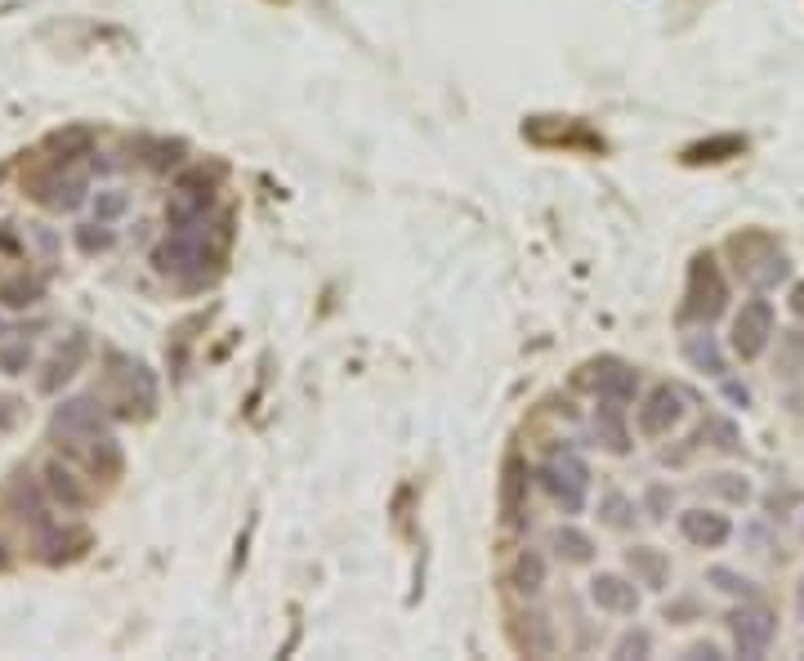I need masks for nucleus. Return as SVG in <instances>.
I'll list each match as a JSON object with an SVG mask.
<instances>
[{
  "mask_svg": "<svg viewBox=\"0 0 804 661\" xmlns=\"http://www.w3.org/2000/svg\"><path fill=\"white\" fill-rule=\"evenodd\" d=\"M536 487L554 501V510L572 519L590 501V465L577 456V447H563V452H554L550 461L536 469Z\"/></svg>",
  "mask_w": 804,
  "mask_h": 661,
  "instance_id": "f257e3e1",
  "label": "nucleus"
},
{
  "mask_svg": "<svg viewBox=\"0 0 804 661\" xmlns=\"http://www.w3.org/2000/svg\"><path fill=\"white\" fill-rule=\"evenodd\" d=\"M724 309H729V282H724L715 255H697L693 268H688V291H684V304H679V322L711 327Z\"/></svg>",
  "mask_w": 804,
  "mask_h": 661,
  "instance_id": "f03ea898",
  "label": "nucleus"
},
{
  "mask_svg": "<svg viewBox=\"0 0 804 661\" xmlns=\"http://www.w3.org/2000/svg\"><path fill=\"white\" fill-rule=\"evenodd\" d=\"M577 389H586L590 398H612V402H626L630 407V402H639V394H644V380H639V371L630 367V362L595 358L577 371Z\"/></svg>",
  "mask_w": 804,
  "mask_h": 661,
  "instance_id": "7ed1b4c3",
  "label": "nucleus"
},
{
  "mask_svg": "<svg viewBox=\"0 0 804 661\" xmlns=\"http://www.w3.org/2000/svg\"><path fill=\"white\" fill-rule=\"evenodd\" d=\"M773 331H778V313H773V300H764V291H755L751 300H742V309H737V318H733V353H737L742 362L764 358V349H769Z\"/></svg>",
  "mask_w": 804,
  "mask_h": 661,
  "instance_id": "20e7f679",
  "label": "nucleus"
},
{
  "mask_svg": "<svg viewBox=\"0 0 804 661\" xmlns=\"http://www.w3.org/2000/svg\"><path fill=\"white\" fill-rule=\"evenodd\" d=\"M688 402H693L688 389H679V385H653L644 398L635 402L639 434H644V438H666L670 429L688 416Z\"/></svg>",
  "mask_w": 804,
  "mask_h": 661,
  "instance_id": "39448f33",
  "label": "nucleus"
},
{
  "mask_svg": "<svg viewBox=\"0 0 804 661\" xmlns=\"http://www.w3.org/2000/svg\"><path fill=\"white\" fill-rule=\"evenodd\" d=\"M729 635L737 657H764L769 644L778 639V617L769 608H760V603H742L737 612H729Z\"/></svg>",
  "mask_w": 804,
  "mask_h": 661,
  "instance_id": "423d86ee",
  "label": "nucleus"
},
{
  "mask_svg": "<svg viewBox=\"0 0 804 661\" xmlns=\"http://www.w3.org/2000/svg\"><path fill=\"white\" fill-rule=\"evenodd\" d=\"M152 264H157L161 273L193 277V282H201V277H206V264H215V255L206 251V233H175L166 246H157Z\"/></svg>",
  "mask_w": 804,
  "mask_h": 661,
  "instance_id": "0eeeda50",
  "label": "nucleus"
},
{
  "mask_svg": "<svg viewBox=\"0 0 804 661\" xmlns=\"http://www.w3.org/2000/svg\"><path fill=\"white\" fill-rule=\"evenodd\" d=\"M595 447L612 456H630L635 452V438H630V425H626V402H612V398H595Z\"/></svg>",
  "mask_w": 804,
  "mask_h": 661,
  "instance_id": "6e6552de",
  "label": "nucleus"
},
{
  "mask_svg": "<svg viewBox=\"0 0 804 661\" xmlns=\"http://www.w3.org/2000/svg\"><path fill=\"white\" fill-rule=\"evenodd\" d=\"M679 536H684L688 545H697V550H720V545L733 536V523H729V514L693 505V510L679 514Z\"/></svg>",
  "mask_w": 804,
  "mask_h": 661,
  "instance_id": "1a4fd4ad",
  "label": "nucleus"
},
{
  "mask_svg": "<svg viewBox=\"0 0 804 661\" xmlns=\"http://www.w3.org/2000/svg\"><path fill=\"white\" fill-rule=\"evenodd\" d=\"M639 581L621 577V572H599L595 581H590V603H595L599 612H608V617H635L639 612Z\"/></svg>",
  "mask_w": 804,
  "mask_h": 661,
  "instance_id": "9d476101",
  "label": "nucleus"
},
{
  "mask_svg": "<svg viewBox=\"0 0 804 661\" xmlns=\"http://www.w3.org/2000/svg\"><path fill=\"white\" fill-rule=\"evenodd\" d=\"M501 514L510 528L528 519V461L519 452H510L501 465Z\"/></svg>",
  "mask_w": 804,
  "mask_h": 661,
  "instance_id": "9b49d317",
  "label": "nucleus"
},
{
  "mask_svg": "<svg viewBox=\"0 0 804 661\" xmlns=\"http://www.w3.org/2000/svg\"><path fill=\"white\" fill-rule=\"evenodd\" d=\"M510 586L519 590L523 599H536L545 586H550V559H545V550H536V545H523V550L514 554V563H510Z\"/></svg>",
  "mask_w": 804,
  "mask_h": 661,
  "instance_id": "f8f14e48",
  "label": "nucleus"
},
{
  "mask_svg": "<svg viewBox=\"0 0 804 661\" xmlns=\"http://www.w3.org/2000/svg\"><path fill=\"white\" fill-rule=\"evenodd\" d=\"M514 648L528 657H550L554 648H559V635H554V621L541 617V612H528V617H519V626H514Z\"/></svg>",
  "mask_w": 804,
  "mask_h": 661,
  "instance_id": "ddd939ff",
  "label": "nucleus"
},
{
  "mask_svg": "<svg viewBox=\"0 0 804 661\" xmlns=\"http://www.w3.org/2000/svg\"><path fill=\"white\" fill-rule=\"evenodd\" d=\"M684 358L693 362L697 371H706V376H715V380H724V376H729V358H724V349H720V340H715V335H711V327H702V331L684 335Z\"/></svg>",
  "mask_w": 804,
  "mask_h": 661,
  "instance_id": "4468645a",
  "label": "nucleus"
},
{
  "mask_svg": "<svg viewBox=\"0 0 804 661\" xmlns=\"http://www.w3.org/2000/svg\"><path fill=\"white\" fill-rule=\"evenodd\" d=\"M626 568H630V577H635L639 586H648V590H666L670 586V559L662 550H653V545H635V550H626Z\"/></svg>",
  "mask_w": 804,
  "mask_h": 661,
  "instance_id": "2eb2a0df",
  "label": "nucleus"
},
{
  "mask_svg": "<svg viewBox=\"0 0 804 661\" xmlns=\"http://www.w3.org/2000/svg\"><path fill=\"white\" fill-rule=\"evenodd\" d=\"M639 514H644V505L630 501V496H626V492H617V487L599 496V519L608 523L612 532H630V528L639 523Z\"/></svg>",
  "mask_w": 804,
  "mask_h": 661,
  "instance_id": "dca6fc26",
  "label": "nucleus"
},
{
  "mask_svg": "<svg viewBox=\"0 0 804 661\" xmlns=\"http://www.w3.org/2000/svg\"><path fill=\"white\" fill-rule=\"evenodd\" d=\"M746 282L755 286V291H778V286L791 282V260L773 246L769 255H760V260L751 264V273H746Z\"/></svg>",
  "mask_w": 804,
  "mask_h": 661,
  "instance_id": "f3484780",
  "label": "nucleus"
},
{
  "mask_svg": "<svg viewBox=\"0 0 804 661\" xmlns=\"http://www.w3.org/2000/svg\"><path fill=\"white\" fill-rule=\"evenodd\" d=\"M688 447H715V452H737L742 447V434H737L733 420L724 416H706L702 429H697L693 438H688Z\"/></svg>",
  "mask_w": 804,
  "mask_h": 661,
  "instance_id": "a211bd4d",
  "label": "nucleus"
},
{
  "mask_svg": "<svg viewBox=\"0 0 804 661\" xmlns=\"http://www.w3.org/2000/svg\"><path fill=\"white\" fill-rule=\"evenodd\" d=\"M45 487H50V496L63 505V510H81V505L90 501V496H85V487L76 483V478L67 474V469H63L59 461L45 465Z\"/></svg>",
  "mask_w": 804,
  "mask_h": 661,
  "instance_id": "6ab92c4d",
  "label": "nucleus"
},
{
  "mask_svg": "<svg viewBox=\"0 0 804 661\" xmlns=\"http://www.w3.org/2000/svg\"><path fill=\"white\" fill-rule=\"evenodd\" d=\"M554 550H559L563 563H577V568L595 559V541H590L581 528H572V523H563V528L554 532Z\"/></svg>",
  "mask_w": 804,
  "mask_h": 661,
  "instance_id": "aec40b11",
  "label": "nucleus"
},
{
  "mask_svg": "<svg viewBox=\"0 0 804 661\" xmlns=\"http://www.w3.org/2000/svg\"><path fill=\"white\" fill-rule=\"evenodd\" d=\"M702 487L711 496H720V501H729V505H746V501H751V483H746L742 474H729V469H720V474H706Z\"/></svg>",
  "mask_w": 804,
  "mask_h": 661,
  "instance_id": "412c9836",
  "label": "nucleus"
},
{
  "mask_svg": "<svg viewBox=\"0 0 804 661\" xmlns=\"http://www.w3.org/2000/svg\"><path fill=\"white\" fill-rule=\"evenodd\" d=\"M706 581H711L720 595H729V599H755V581L746 577V572H737V568H724V563H715V568L706 572Z\"/></svg>",
  "mask_w": 804,
  "mask_h": 661,
  "instance_id": "4be33fe9",
  "label": "nucleus"
},
{
  "mask_svg": "<svg viewBox=\"0 0 804 661\" xmlns=\"http://www.w3.org/2000/svg\"><path fill=\"white\" fill-rule=\"evenodd\" d=\"M36 197L50 201V206H59V210H76L85 201V184L81 179H50L45 193H36Z\"/></svg>",
  "mask_w": 804,
  "mask_h": 661,
  "instance_id": "5701e85b",
  "label": "nucleus"
},
{
  "mask_svg": "<svg viewBox=\"0 0 804 661\" xmlns=\"http://www.w3.org/2000/svg\"><path fill=\"white\" fill-rule=\"evenodd\" d=\"M746 139H737V134H724V139H711V143H697V148H688V161H724L733 157V152H742Z\"/></svg>",
  "mask_w": 804,
  "mask_h": 661,
  "instance_id": "b1692460",
  "label": "nucleus"
},
{
  "mask_svg": "<svg viewBox=\"0 0 804 661\" xmlns=\"http://www.w3.org/2000/svg\"><path fill=\"white\" fill-rule=\"evenodd\" d=\"M800 367H804V335H800V331H787V335H782L778 371H782V376H796Z\"/></svg>",
  "mask_w": 804,
  "mask_h": 661,
  "instance_id": "393cba45",
  "label": "nucleus"
},
{
  "mask_svg": "<svg viewBox=\"0 0 804 661\" xmlns=\"http://www.w3.org/2000/svg\"><path fill=\"white\" fill-rule=\"evenodd\" d=\"M639 505H644V514H648L653 523H662L666 514H670V505H675V496H670L666 483H653V487L644 492V501H639Z\"/></svg>",
  "mask_w": 804,
  "mask_h": 661,
  "instance_id": "a878e982",
  "label": "nucleus"
},
{
  "mask_svg": "<svg viewBox=\"0 0 804 661\" xmlns=\"http://www.w3.org/2000/svg\"><path fill=\"white\" fill-rule=\"evenodd\" d=\"M617 657H648L653 653V635L648 630H626V635L617 639V648H612Z\"/></svg>",
  "mask_w": 804,
  "mask_h": 661,
  "instance_id": "bb28decb",
  "label": "nucleus"
},
{
  "mask_svg": "<svg viewBox=\"0 0 804 661\" xmlns=\"http://www.w3.org/2000/svg\"><path fill=\"white\" fill-rule=\"evenodd\" d=\"M76 242H81V251H108L112 233H108V228H99V224H85L81 233H76Z\"/></svg>",
  "mask_w": 804,
  "mask_h": 661,
  "instance_id": "cd10ccee",
  "label": "nucleus"
},
{
  "mask_svg": "<svg viewBox=\"0 0 804 661\" xmlns=\"http://www.w3.org/2000/svg\"><path fill=\"white\" fill-rule=\"evenodd\" d=\"M126 210V193H99L94 197V215L99 219H117Z\"/></svg>",
  "mask_w": 804,
  "mask_h": 661,
  "instance_id": "c85d7f7f",
  "label": "nucleus"
},
{
  "mask_svg": "<svg viewBox=\"0 0 804 661\" xmlns=\"http://www.w3.org/2000/svg\"><path fill=\"white\" fill-rule=\"evenodd\" d=\"M27 358H32V353H27L23 344H14V349H5V353H0V367H5L9 376H18V367H27Z\"/></svg>",
  "mask_w": 804,
  "mask_h": 661,
  "instance_id": "c756f323",
  "label": "nucleus"
},
{
  "mask_svg": "<svg viewBox=\"0 0 804 661\" xmlns=\"http://www.w3.org/2000/svg\"><path fill=\"white\" fill-rule=\"evenodd\" d=\"M724 394H729L733 402H742V407H746V402H751V394H746V385H737V380H729V376H724Z\"/></svg>",
  "mask_w": 804,
  "mask_h": 661,
  "instance_id": "7c9ffc66",
  "label": "nucleus"
},
{
  "mask_svg": "<svg viewBox=\"0 0 804 661\" xmlns=\"http://www.w3.org/2000/svg\"><path fill=\"white\" fill-rule=\"evenodd\" d=\"M688 653H693V657H720V644H693Z\"/></svg>",
  "mask_w": 804,
  "mask_h": 661,
  "instance_id": "2f4dec72",
  "label": "nucleus"
},
{
  "mask_svg": "<svg viewBox=\"0 0 804 661\" xmlns=\"http://www.w3.org/2000/svg\"><path fill=\"white\" fill-rule=\"evenodd\" d=\"M791 309H796L800 318H804V286H796V295H791Z\"/></svg>",
  "mask_w": 804,
  "mask_h": 661,
  "instance_id": "473e14b6",
  "label": "nucleus"
},
{
  "mask_svg": "<svg viewBox=\"0 0 804 661\" xmlns=\"http://www.w3.org/2000/svg\"><path fill=\"white\" fill-rule=\"evenodd\" d=\"M800 617H804V581H800Z\"/></svg>",
  "mask_w": 804,
  "mask_h": 661,
  "instance_id": "72a5a7b5",
  "label": "nucleus"
}]
</instances>
